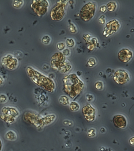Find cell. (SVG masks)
I'll list each match as a JSON object with an SVG mask.
<instances>
[{"label":"cell","mask_w":134,"mask_h":151,"mask_svg":"<svg viewBox=\"0 0 134 151\" xmlns=\"http://www.w3.org/2000/svg\"><path fill=\"white\" fill-rule=\"evenodd\" d=\"M63 81L64 92L72 99L80 94L84 87V84L76 74L67 75Z\"/></svg>","instance_id":"1"},{"label":"cell","mask_w":134,"mask_h":151,"mask_svg":"<svg viewBox=\"0 0 134 151\" xmlns=\"http://www.w3.org/2000/svg\"><path fill=\"white\" fill-rule=\"evenodd\" d=\"M69 2L68 1H59L52 8L50 14L52 19L60 21L64 17L66 6Z\"/></svg>","instance_id":"2"},{"label":"cell","mask_w":134,"mask_h":151,"mask_svg":"<svg viewBox=\"0 0 134 151\" xmlns=\"http://www.w3.org/2000/svg\"><path fill=\"white\" fill-rule=\"evenodd\" d=\"M96 5L89 2L85 5L80 12V16L82 20L85 22L90 21L95 15Z\"/></svg>","instance_id":"3"},{"label":"cell","mask_w":134,"mask_h":151,"mask_svg":"<svg viewBox=\"0 0 134 151\" xmlns=\"http://www.w3.org/2000/svg\"><path fill=\"white\" fill-rule=\"evenodd\" d=\"M120 24L118 21L114 19L107 24L105 27L103 35L105 37H107L110 35L116 33L119 29Z\"/></svg>","instance_id":"4"},{"label":"cell","mask_w":134,"mask_h":151,"mask_svg":"<svg viewBox=\"0 0 134 151\" xmlns=\"http://www.w3.org/2000/svg\"><path fill=\"white\" fill-rule=\"evenodd\" d=\"M113 80L116 83L123 85L129 81L130 77L125 70L120 69L115 72L114 74Z\"/></svg>","instance_id":"5"},{"label":"cell","mask_w":134,"mask_h":151,"mask_svg":"<svg viewBox=\"0 0 134 151\" xmlns=\"http://www.w3.org/2000/svg\"><path fill=\"white\" fill-rule=\"evenodd\" d=\"M66 58L62 52L55 53L51 58L52 68L54 69L57 70V68L65 62Z\"/></svg>","instance_id":"6"},{"label":"cell","mask_w":134,"mask_h":151,"mask_svg":"<svg viewBox=\"0 0 134 151\" xmlns=\"http://www.w3.org/2000/svg\"><path fill=\"white\" fill-rule=\"evenodd\" d=\"M82 113L84 115L85 118L88 122L93 121L95 119V110L89 104H88L82 108Z\"/></svg>","instance_id":"7"},{"label":"cell","mask_w":134,"mask_h":151,"mask_svg":"<svg viewBox=\"0 0 134 151\" xmlns=\"http://www.w3.org/2000/svg\"><path fill=\"white\" fill-rule=\"evenodd\" d=\"M133 57L132 52L127 48L121 50L118 53L119 60L124 63H127L129 62Z\"/></svg>","instance_id":"8"},{"label":"cell","mask_w":134,"mask_h":151,"mask_svg":"<svg viewBox=\"0 0 134 151\" xmlns=\"http://www.w3.org/2000/svg\"><path fill=\"white\" fill-rule=\"evenodd\" d=\"M113 123L115 127L119 129H123L126 127V119L123 116L118 114L114 116L113 119Z\"/></svg>","instance_id":"9"},{"label":"cell","mask_w":134,"mask_h":151,"mask_svg":"<svg viewBox=\"0 0 134 151\" xmlns=\"http://www.w3.org/2000/svg\"><path fill=\"white\" fill-rule=\"evenodd\" d=\"M90 36L89 34H86L83 36V39L85 40L88 44L87 48L90 51L93 50L96 48V44L97 43V40L95 38H90Z\"/></svg>","instance_id":"10"},{"label":"cell","mask_w":134,"mask_h":151,"mask_svg":"<svg viewBox=\"0 0 134 151\" xmlns=\"http://www.w3.org/2000/svg\"><path fill=\"white\" fill-rule=\"evenodd\" d=\"M4 137L6 140L11 141H15L17 139V134L14 131L9 130L6 133Z\"/></svg>","instance_id":"11"},{"label":"cell","mask_w":134,"mask_h":151,"mask_svg":"<svg viewBox=\"0 0 134 151\" xmlns=\"http://www.w3.org/2000/svg\"><path fill=\"white\" fill-rule=\"evenodd\" d=\"M107 9L109 11L112 12L114 11L116 8V3L114 2H109L106 6Z\"/></svg>","instance_id":"12"},{"label":"cell","mask_w":134,"mask_h":151,"mask_svg":"<svg viewBox=\"0 0 134 151\" xmlns=\"http://www.w3.org/2000/svg\"><path fill=\"white\" fill-rule=\"evenodd\" d=\"M70 110L73 111H76L78 110L80 108L79 105L76 102H72L70 104Z\"/></svg>","instance_id":"13"},{"label":"cell","mask_w":134,"mask_h":151,"mask_svg":"<svg viewBox=\"0 0 134 151\" xmlns=\"http://www.w3.org/2000/svg\"><path fill=\"white\" fill-rule=\"evenodd\" d=\"M60 103L63 105H67L69 104V99L67 96H63L61 97L59 99Z\"/></svg>","instance_id":"14"},{"label":"cell","mask_w":134,"mask_h":151,"mask_svg":"<svg viewBox=\"0 0 134 151\" xmlns=\"http://www.w3.org/2000/svg\"><path fill=\"white\" fill-rule=\"evenodd\" d=\"M8 97L5 94H0V103L1 104H4L7 101Z\"/></svg>","instance_id":"15"},{"label":"cell","mask_w":134,"mask_h":151,"mask_svg":"<svg viewBox=\"0 0 134 151\" xmlns=\"http://www.w3.org/2000/svg\"><path fill=\"white\" fill-rule=\"evenodd\" d=\"M50 39L48 35H46L43 37L42 39V42L45 45H47L50 42Z\"/></svg>","instance_id":"16"},{"label":"cell","mask_w":134,"mask_h":151,"mask_svg":"<svg viewBox=\"0 0 134 151\" xmlns=\"http://www.w3.org/2000/svg\"><path fill=\"white\" fill-rule=\"evenodd\" d=\"M66 44L68 47H72L75 45V42L72 39H67Z\"/></svg>","instance_id":"17"},{"label":"cell","mask_w":134,"mask_h":151,"mask_svg":"<svg viewBox=\"0 0 134 151\" xmlns=\"http://www.w3.org/2000/svg\"><path fill=\"white\" fill-rule=\"evenodd\" d=\"M87 63L88 65H89V67H92L96 64V62L95 59L93 58H90L89 59V61H88Z\"/></svg>","instance_id":"18"},{"label":"cell","mask_w":134,"mask_h":151,"mask_svg":"<svg viewBox=\"0 0 134 151\" xmlns=\"http://www.w3.org/2000/svg\"><path fill=\"white\" fill-rule=\"evenodd\" d=\"M95 86L96 89L101 90L103 88V83L101 81H97L95 83Z\"/></svg>","instance_id":"19"},{"label":"cell","mask_w":134,"mask_h":151,"mask_svg":"<svg viewBox=\"0 0 134 151\" xmlns=\"http://www.w3.org/2000/svg\"><path fill=\"white\" fill-rule=\"evenodd\" d=\"M65 45L63 42H60L57 45V48L60 50H62L65 48Z\"/></svg>","instance_id":"20"},{"label":"cell","mask_w":134,"mask_h":151,"mask_svg":"<svg viewBox=\"0 0 134 151\" xmlns=\"http://www.w3.org/2000/svg\"><path fill=\"white\" fill-rule=\"evenodd\" d=\"M69 29L72 33H75L76 32V29L75 26L72 23L70 24Z\"/></svg>","instance_id":"21"},{"label":"cell","mask_w":134,"mask_h":151,"mask_svg":"<svg viewBox=\"0 0 134 151\" xmlns=\"http://www.w3.org/2000/svg\"><path fill=\"white\" fill-rule=\"evenodd\" d=\"M88 136L90 137L94 136L95 135V131L94 129H91L88 132Z\"/></svg>","instance_id":"22"},{"label":"cell","mask_w":134,"mask_h":151,"mask_svg":"<svg viewBox=\"0 0 134 151\" xmlns=\"http://www.w3.org/2000/svg\"><path fill=\"white\" fill-rule=\"evenodd\" d=\"M99 22L102 24H104L105 22V17L104 15H102L99 19Z\"/></svg>","instance_id":"23"},{"label":"cell","mask_w":134,"mask_h":151,"mask_svg":"<svg viewBox=\"0 0 134 151\" xmlns=\"http://www.w3.org/2000/svg\"><path fill=\"white\" fill-rule=\"evenodd\" d=\"M107 9L106 6L105 5L102 6L100 8V12L102 13H105Z\"/></svg>","instance_id":"24"},{"label":"cell","mask_w":134,"mask_h":151,"mask_svg":"<svg viewBox=\"0 0 134 151\" xmlns=\"http://www.w3.org/2000/svg\"><path fill=\"white\" fill-rule=\"evenodd\" d=\"M62 54H63V55H64V56H68V55H69V54H70L69 50H64L63 51V52H62Z\"/></svg>","instance_id":"25"},{"label":"cell","mask_w":134,"mask_h":151,"mask_svg":"<svg viewBox=\"0 0 134 151\" xmlns=\"http://www.w3.org/2000/svg\"><path fill=\"white\" fill-rule=\"evenodd\" d=\"M129 143H130V145H132V146H134V137H133L131 138V139L129 140Z\"/></svg>","instance_id":"26"},{"label":"cell","mask_w":134,"mask_h":151,"mask_svg":"<svg viewBox=\"0 0 134 151\" xmlns=\"http://www.w3.org/2000/svg\"><path fill=\"white\" fill-rule=\"evenodd\" d=\"M4 79L2 76H0V86H1L4 83Z\"/></svg>","instance_id":"27"},{"label":"cell","mask_w":134,"mask_h":151,"mask_svg":"<svg viewBox=\"0 0 134 151\" xmlns=\"http://www.w3.org/2000/svg\"><path fill=\"white\" fill-rule=\"evenodd\" d=\"M3 146V143H2L1 139L0 138V151H2Z\"/></svg>","instance_id":"28"},{"label":"cell","mask_w":134,"mask_h":151,"mask_svg":"<svg viewBox=\"0 0 134 151\" xmlns=\"http://www.w3.org/2000/svg\"><path fill=\"white\" fill-rule=\"evenodd\" d=\"M69 3L70 4H73L74 3V1H69Z\"/></svg>","instance_id":"29"}]
</instances>
